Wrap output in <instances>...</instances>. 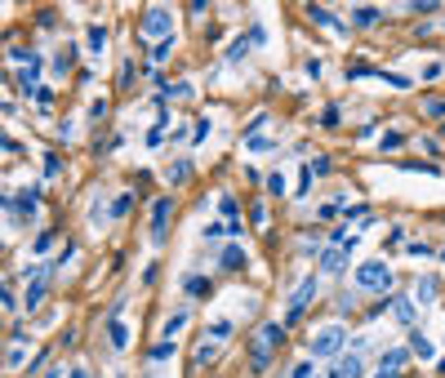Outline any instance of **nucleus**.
Returning a JSON list of instances; mask_svg holds the SVG:
<instances>
[{"mask_svg":"<svg viewBox=\"0 0 445 378\" xmlns=\"http://www.w3.org/2000/svg\"><path fill=\"white\" fill-rule=\"evenodd\" d=\"M285 343V325H276V320H263L258 334H254V347H249V370L263 374L272 365V352Z\"/></svg>","mask_w":445,"mask_h":378,"instance_id":"obj_1","label":"nucleus"},{"mask_svg":"<svg viewBox=\"0 0 445 378\" xmlns=\"http://www.w3.org/2000/svg\"><path fill=\"white\" fill-rule=\"evenodd\" d=\"M138 36L151 40V45H161V40H174V9H170V5H151V9H143V18H138Z\"/></svg>","mask_w":445,"mask_h":378,"instance_id":"obj_2","label":"nucleus"},{"mask_svg":"<svg viewBox=\"0 0 445 378\" xmlns=\"http://www.w3.org/2000/svg\"><path fill=\"white\" fill-rule=\"evenodd\" d=\"M356 289H365V294H387V289H392V267H387L383 258L361 263V267H356Z\"/></svg>","mask_w":445,"mask_h":378,"instance_id":"obj_3","label":"nucleus"},{"mask_svg":"<svg viewBox=\"0 0 445 378\" xmlns=\"http://www.w3.org/2000/svg\"><path fill=\"white\" fill-rule=\"evenodd\" d=\"M312 360H330V356H339L343 347H347V329L343 325H321L312 334Z\"/></svg>","mask_w":445,"mask_h":378,"instance_id":"obj_4","label":"nucleus"},{"mask_svg":"<svg viewBox=\"0 0 445 378\" xmlns=\"http://www.w3.org/2000/svg\"><path fill=\"white\" fill-rule=\"evenodd\" d=\"M49 276H54V267H32V272H27V298H23V312H36V307L45 303V294H49Z\"/></svg>","mask_w":445,"mask_h":378,"instance_id":"obj_5","label":"nucleus"},{"mask_svg":"<svg viewBox=\"0 0 445 378\" xmlns=\"http://www.w3.org/2000/svg\"><path fill=\"white\" fill-rule=\"evenodd\" d=\"M170 222H174V201H170V196L151 201V245H165V236H170Z\"/></svg>","mask_w":445,"mask_h":378,"instance_id":"obj_6","label":"nucleus"},{"mask_svg":"<svg viewBox=\"0 0 445 378\" xmlns=\"http://www.w3.org/2000/svg\"><path fill=\"white\" fill-rule=\"evenodd\" d=\"M352 249H356V245H325V249H321V263H316L321 276H343V272H347V258H352Z\"/></svg>","mask_w":445,"mask_h":378,"instance_id":"obj_7","label":"nucleus"},{"mask_svg":"<svg viewBox=\"0 0 445 378\" xmlns=\"http://www.w3.org/2000/svg\"><path fill=\"white\" fill-rule=\"evenodd\" d=\"M316 294H321V281H316V276H303V281H299V289L294 294H289V320H299L303 312H308V303L316 298Z\"/></svg>","mask_w":445,"mask_h":378,"instance_id":"obj_8","label":"nucleus"},{"mask_svg":"<svg viewBox=\"0 0 445 378\" xmlns=\"http://www.w3.org/2000/svg\"><path fill=\"white\" fill-rule=\"evenodd\" d=\"M263 40H268V36H263V27H249L245 36H236L232 45H227V63H245V58H249V49L263 45Z\"/></svg>","mask_w":445,"mask_h":378,"instance_id":"obj_9","label":"nucleus"},{"mask_svg":"<svg viewBox=\"0 0 445 378\" xmlns=\"http://www.w3.org/2000/svg\"><path fill=\"white\" fill-rule=\"evenodd\" d=\"M36 205H40V191H36V187L9 196V214H13V218H27V222H32V218H36Z\"/></svg>","mask_w":445,"mask_h":378,"instance_id":"obj_10","label":"nucleus"},{"mask_svg":"<svg viewBox=\"0 0 445 378\" xmlns=\"http://www.w3.org/2000/svg\"><path fill=\"white\" fill-rule=\"evenodd\" d=\"M18 85H23L27 98L40 94V58H36V53H27V63H23V72H18Z\"/></svg>","mask_w":445,"mask_h":378,"instance_id":"obj_11","label":"nucleus"},{"mask_svg":"<svg viewBox=\"0 0 445 378\" xmlns=\"http://www.w3.org/2000/svg\"><path fill=\"white\" fill-rule=\"evenodd\" d=\"M406 360H410V347H387V352L379 356V370L383 374H401V370H406Z\"/></svg>","mask_w":445,"mask_h":378,"instance_id":"obj_12","label":"nucleus"},{"mask_svg":"<svg viewBox=\"0 0 445 378\" xmlns=\"http://www.w3.org/2000/svg\"><path fill=\"white\" fill-rule=\"evenodd\" d=\"M392 316L401 320V325H419V312H414V298H406V294H396V298H392Z\"/></svg>","mask_w":445,"mask_h":378,"instance_id":"obj_13","label":"nucleus"},{"mask_svg":"<svg viewBox=\"0 0 445 378\" xmlns=\"http://www.w3.org/2000/svg\"><path fill=\"white\" fill-rule=\"evenodd\" d=\"M334 374H339V378H361V374H365V360H361L356 352H347V356H339Z\"/></svg>","mask_w":445,"mask_h":378,"instance_id":"obj_14","label":"nucleus"},{"mask_svg":"<svg viewBox=\"0 0 445 378\" xmlns=\"http://www.w3.org/2000/svg\"><path fill=\"white\" fill-rule=\"evenodd\" d=\"M85 45H89L94 58H99V53L107 49V27H103V23H89V27H85Z\"/></svg>","mask_w":445,"mask_h":378,"instance_id":"obj_15","label":"nucleus"},{"mask_svg":"<svg viewBox=\"0 0 445 378\" xmlns=\"http://www.w3.org/2000/svg\"><path fill=\"white\" fill-rule=\"evenodd\" d=\"M410 356H419V360H432V356H437L432 339H427V334H419V329H414V334H410Z\"/></svg>","mask_w":445,"mask_h":378,"instance_id":"obj_16","label":"nucleus"},{"mask_svg":"<svg viewBox=\"0 0 445 378\" xmlns=\"http://www.w3.org/2000/svg\"><path fill=\"white\" fill-rule=\"evenodd\" d=\"M308 18H312V23H321V27H334V32H347V23H343V18H334V13L321 9V5H308Z\"/></svg>","mask_w":445,"mask_h":378,"instance_id":"obj_17","label":"nucleus"},{"mask_svg":"<svg viewBox=\"0 0 445 378\" xmlns=\"http://www.w3.org/2000/svg\"><path fill=\"white\" fill-rule=\"evenodd\" d=\"M218 209H222V218H227V227H241V205H236L227 191L218 196Z\"/></svg>","mask_w":445,"mask_h":378,"instance_id":"obj_18","label":"nucleus"},{"mask_svg":"<svg viewBox=\"0 0 445 378\" xmlns=\"http://www.w3.org/2000/svg\"><path fill=\"white\" fill-rule=\"evenodd\" d=\"M107 339H111V347H125V343H130V329H125V320H120V316H111V320H107Z\"/></svg>","mask_w":445,"mask_h":378,"instance_id":"obj_19","label":"nucleus"},{"mask_svg":"<svg viewBox=\"0 0 445 378\" xmlns=\"http://www.w3.org/2000/svg\"><path fill=\"white\" fill-rule=\"evenodd\" d=\"M205 339H210V343H222V339H232V320H227V316H218L214 325L205 329Z\"/></svg>","mask_w":445,"mask_h":378,"instance_id":"obj_20","label":"nucleus"},{"mask_svg":"<svg viewBox=\"0 0 445 378\" xmlns=\"http://www.w3.org/2000/svg\"><path fill=\"white\" fill-rule=\"evenodd\" d=\"M222 267H227V272L245 267V249H241V245H227V249H222Z\"/></svg>","mask_w":445,"mask_h":378,"instance_id":"obj_21","label":"nucleus"},{"mask_svg":"<svg viewBox=\"0 0 445 378\" xmlns=\"http://www.w3.org/2000/svg\"><path fill=\"white\" fill-rule=\"evenodd\" d=\"M170 356H174V339H161V343L147 352V360H151V365H161V360H170Z\"/></svg>","mask_w":445,"mask_h":378,"instance_id":"obj_22","label":"nucleus"},{"mask_svg":"<svg viewBox=\"0 0 445 378\" xmlns=\"http://www.w3.org/2000/svg\"><path fill=\"white\" fill-rule=\"evenodd\" d=\"M414 303H419V307L437 303V281H419V289H414Z\"/></svg>","mask_w":445,"mask_h":378,"instance_id":"obj_23","label":"nucleus"},{"mask_svg":"<svg viewBox=\"0 0 445 378\" xmlns=\"http://www.w3.org/2000/svg\"><path fill=\"white\" fill-rule=\"evenodd\" d=\"M183 325H187V312H174L170 320H165L161 334H165V339H178V334H183Z\"/></svg>","mask_w":445,"mask_h":378,"instance_id":"obj_24","label":"nucleus"},{"mask_svg":"<svg viewBox=\"0 0 445 378\" xmlns=\"http://www.w3.org/2000/svg\"><path fill=\"white\" fill-rule=\"evenodd\" d=\"M352 23H356V27H374V23H383V9H356Z\"/></svg>","mask_w":445,"mask_h":378,"instance_id":"obj_25","label":"nucleus"},{"mask_svg":"<svg viewBox=\"0 0 445 378\" xmlns=\"http://www.w3.org/2000/svg\"><path fill=\"white\" fill-rule=\"evenodd\" d=\"M379 147H383V151H401V147H406V134H401V130H387V134L379 138Z\"/></svg>","mask_w":445,"mask_h":378,"instance_id":"obj_26","label":"nucleus"},{"mask_svg":"<svg viewBox=\"0 0 445 378\" xmlns=\"http://www.w3.org/2000/svg\"><path fill=\"white\" fill-rule=\"evenodd\" d=\"M5 365H9V370H18V365H23V339H18V334L9 339V356H5Z\"/></svg>","mask_w":445,"mask_h":378,"instance_id":"obj_27","label":"nucleus"},{"mask_svg":"<svg viewBox=\"0 0 445 378\" xmlns=\"http://www.w3.org/2000/svg\"><path fill=\"white\" fill-rule=\"evenodd\" d=\"M245 147H249V151H276V138H268V134H249Z\"/></svg>","mask_w":445,"mask_h":378,"instance_id":"obj_28","label":"nucleus"},{"mask_svg":"<svg viewBox=\"0 0 445 378\" xmlns=\"http://www.w3.org/2000/svg\"><path fill=\"white\" fill-rule=\"evenodd\" d=\"M192 178V160H174L170 165V183H187Z\"/></svg>","mask_w":445,"mask_h":378,"instance_id":"obj_29","label":"nucleus"},{"mask_svg":"<svg viewBox=\"0 0 445 378\" xmlns=\"http://www.w3.org/2000/svg\"><path fill=\"white\" fill-rule=\"evenodd\" d=\"M218 356V343H210V339H201V347H196V365H210V360Z\"/></svg>","mask_w":445,"mask_h":378,"instance_id":"obj_30","label":"nucleus"},{"mask_svg":"<svg viewBox=\"0 0 445 378\" xmlns=\"http://www.w3.org/2000/svg\"><path fill=\"white\" fill-rule=\"evenodd\" d=\"M423 116H427V120H445V98H427V103H423Z\"/></svg>","mask_w":445,"mask_h":378,"instance_id":"obj_31","label":"nucleus"},{"mask_svg":"<svg viewBox=\"0 0 445 378\" xmlns=\"http://www.w3.org/2000/svg\"><path fill=\"white\" fill-rule=\"evenodd\" d=\"M268 191H272V196H285V191H289V183H285V174H281V170H272V174H268Z\"/></svg>","mask_w":445,"mask_h":378,"instance_id":"obj_32","label":"nucleus"},{"mask_svg":"<svg viewBox=\"0 0 445 378\" xmlns=\"http://www.w3.org/2000/svg\"><path fill=\"white\" fill-rule=\"evenodd\" d=\"M165 98L183 103V98H192V85H187V80H178V85H165Z\"/></svg>","mask_w":445,"mask_h":378,"instance_id":"obj_33","label":"nucleus"},{"mask_svg":"<svg viewBox=\"0 0 445 378\" xmlns=\"http://www.w3.org/2000/svg\"><path fill=\"white\" fill-rule=\"evenodd\" d=\"M289 378H316V360L308 356V360H299L294 370H289Z\"/></svg>","mask_w":445,"mask_h":378,"instance_id":"obj_34","label":"nucleus"},{"mask_svg":"<svg viewBox=\"0 0 445 378\" xmlns=\"http://www.w3.org/2000/svg\"><path fill=\"white\" fill-rule=\"evenodd\" d=\"M441 5H437V0H410V5H406V13H437Z\"/></svg>","mask_w":445,"mask_h":378,"instance_id":"obj_35","label":"nucleus"},{"mask_svg":"<svg viewBox=\"0 0 445 378\" xmlns=\"http://www.w3.org/2000/svg\"><path fill=\"white\" fill-rule=\"evenodd\" d=\"M303 170H308L312 178H321V174H330V156H316V160H308V165H303Z\"/></svg>","mask_w":445,"mask_h":378,"instance_id":"obj_36","label":"nucleus"},{"mask_svg":"<svg viewBox=\"0 0 445 378\" xmlns=\"http://www.w3.org/2000/svg\"><path fill=\"white\" fill-rule=\"evenodd\" d=\"M67 67H72V49H58L54 53V76H63Z\"/></svg>","mask_w":445,"mask_h":378,"instance_id":"obj_37","label":"nucleus"},{"mask_svg":"<svg viewBox=\"0 0 445 378\" xmlns=\"http://www.w3.org/2000/svg\"><path fill=\"white\" fill-rule=\"evenodd\" d=\"M174 53V40H161V45H151V63H165Z\"/></svg>","mask_w":445,"mask_h":378,"instance_id":"obj_38","label":"nucleus"},{"mask_svg":"<svg viewBox=\"0 0 445 378\" xmlns=\"http://www.w3.org/2000/svg\"><path fill=\"white\" fill-rule=\"evenodd\" d=\"M406 254H410V258H432V245H423V241H410V245H406Z\"/></svg>","mask_w":445,"mask_h":378,"instance_id":"obj_39","label":"nucleus"},{"mask_svg":"<svg viewBox=\"0 0 445 378\" xmlns=\"http://www.w3.org/2000/svg\"><path fill=\"white\" fill-rule=\"evenodd\" d=\"M214 285L210 281H201V276H187V294H196V298H201V294H210Z\"/></svg>","mask_w":445,"mask_h":378,"instance_id":"obj_40","label":"nucleus"},{"mask_svg":"<svg viewBox=\"0 0 445 378\" xmlns=\"http://www.w3.org/2000/svg\"><path fill=\"white\" fill-rule=\"evenodd\" d=\"M130 205H134V196H116V205H111V218H125V214H130Z\"/></svg>","mask_w":445,"mask_h":378,"instance_id":"obj_41","label":"nucleus"},{"mask_svg":"<svg viewBox=\"0 0 445 378\" xmlns=\"http://www.w3.org/2000/svg\"><path fill=\"white\" fill-rule=\"evenodd\" d=\"M441 76H445V63L441 58H432V63L423 67V80H441Z\"/></svg>","mask_w":445,"mask_h":378,"instance_id":"obj_42","label":"nucleus"},{"mask_svg":"<svg viewBox=\"0 0 445 378\" xmlns=\"http://www.w3.org/2000/svg\"><path fill=\"white\" fill-rule=\"evenodd\" d=\"M107 116V98H94L89 103V120H103Z\"/></svg>","mask_w":445,"mask_h":378,"instance_id":"obj_43","label":"nucleus"},{"mask_svg":"<svg viewBox=\"0 0 445 378\" xmlns=\"http://www.w3.org/2000/svg\"><path fill=\"white\" fill-rule=\"evenodd\" d=\"M222 232H232V227H227V222H210V227H205V241H218V236H222Z\"/></svg>","mask_w":445,"mask_h":378,"instance_id":"obj_44","label":"nucleus"},{"mask_svg":"<svg viewBox=\"0 0 445 378\" xmlns=\"http://www.w3.org/2000/svg\"><path fill=\"white\" fill-rule=\"evenodd\" d=\"M161 143H165V120H161V125H156V130H151V134H147V147H161Z\"/></svg>","mask_w":445,"mask_h":378,"instance_id":"obj_45","label":"nucleus"},{"mask_svg":"<svg viewBox=\"0 0 445 378\" xmlns=\"http://www.w3.org/2000/svg\"><path fill=\"white\" fill-rule=\"evenodd\" d=\"M134 76H138V72H134V63H125V67H120V85L130 89V85H134Z\"/></svg>","mask_w":445,"mask_h":378,"instance_id":"obj_46","label":"nucleus"},{"mask_svg":"<svg viewBox=\"0 0 445 378\" xmlns=\"http://www.w3.org/2000/svg\"><path fill=\"white\" fill-rule=\"evenodd\" d=\"M192 138H196V143H205V138H210V120H196V130H192Z\"/></svg>","mask_w":445,"mask_h":378,"instance_id":"obj_47","label":"nucleus"},{"mask_svg":"<svg viewBox=\"0 0 445 378\" xmlns=\"http://www.w3.org/2000/svg\"><path fill=\"white\" fill-rule=\"evenodd\" d=\"M254 227H268V205H254Z\"/></svg>","mask_w":445,"mask_h":378,"instance_id":"obj_48","label":"nucleus"},{"mask_svg":"<svg viewBox=\"0 0 445 378\" xmlns=\"http://www.w3.org/2000/svg\"><path fill=\"white\" fill-rule=\"evenodd\" d=\"M303 72H308V76L316 80V76H321V58H308V63H303Z\"/></svg>","mask_w":445,"mask_h":378,"instance_id":"obj_49","label":"nucleus"},{"mask_svg":"<svg viewBox=\"0 0 445 378\" xmlns=\"http://www.w3.org/2000/svg\"><path fill=\"white\" fill-rule=\"evenodd\" d=\"M72 378H89V374H85V370H80V365H76V370H72Z\"/></svg>","mask_w":445,"mask_h":378,"instance_id":"obj_50","label":"nucleus"},{"mask_svg":"<svg viewBox=\"0 0 445 378\" xmlns=\"http://www.w3.org/2000/svg\"><path fill=\"white\" fill-rule=\"evenodd\" d=\"M45 378H63V370H49V374H45Z\"/></svg>","mask_w":445,"mask_h":378,"instance_id":"obj_51","label":"nucleus"},{"mask_svg":"<svg viewBox=\"0 0 445 378\" xmlns=\"http://www.w3.org/2000/svg\"><path fill=\"white\" fill-rule=\"evenodd\" d=\"M374 378H401V374H383V370H379V374H374Z\"/></svg>","mask_w":445,"mask_h":378,"instance_id":"obj_52","label":"nucleus"},{"mask_svg":"<svg viewBox=\"0 0 445 378\" xmlns=\"http://www.w3.org/2000/svg\"><path fill=\"white\" fill-rule=\"evenodd\" d=\"M325 378H339V374H334V370H330V374H325Z\"/></svg>","mask_w":445,"mask_h":378,"instance_id":"obj_53","label":"nucleus"},{"mask_svg":"<svg viewBox=\"0 0 445 378\" xmlns=\"http://www.w3.org/2000/svg\"><path fill=\"white\" fill-rule=\"evenodd\" d=\"M441 258H445V249H441Z\"/></svg>","mask_w":445,"mask_h":378,"instance_id":"obj_54","label":"nucleus"}]
</instances>
